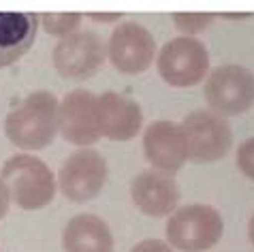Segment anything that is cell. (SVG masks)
Returning <instances> with one entry per match:
<instances>
[{
	"instance_id": "1",
	"label": "cell",
	"mask_w": 254,
	"mask_h": 252,
	"mask_svg": "<svg viewBox=\"0 0 254 252\" xmlns=\"http://www.w3.org/2000/svg\"><path fill=\"white\" fill-rule=\"evenodd\" d=\"M4 132L13 145L22 150H43L58 132V99L52 92L39 90L9 111Z\"/></svg>"
},
{
	"instance_id": "2",
	"label": "cell",
	"mask_w": 254,
	"mask_h": 252,
	"mask_svg": "<svg viewBox=\"0 0 254 252\" xmlns=\"http://www.w3.org/2000/svg\"><path fill=\"white\" fill-rule=\"evenodd\" d=\"M0 182L6 186L11 201L22 209H41L56 194L52 169L30 154H17L6 160L0 169Z\"/></svg>"
},
{
	"instance_id": "3",
	"label": "cell",
	"mask_w": 254,
	"mask_h": 252,
	"mask_svg": "<svg viewBox=\"0 0 254 252\" xmlns=\"http://www.w3.org/2000/svg\"><path fill=\"white\" fill-rule=\"evenodd\" d=\"M224 233V220L211 205L192 203L178 207L167 222L169 246L182 252H205L214 248Z\"/></svg>"
},
{
	"instance_id": "4",
	"label": "cell",
	"mask_w": 254,
	"mask_h": 252,
	"mask_svg": "<svg viewBox=\"0 0 254 252\" xmlns=\"http://www.w3.org/2000/svg\"><path fill=\"white\" fill-rule=\"evenodd\" d=\"M156 66L160 77L173 88H190L209 73V54L196 37H175L158 52Z\"/></svg>"
},
{
	"instance_id": "5",
	"label": "cell",
	"mask_w": 254,
	"mask_h": 252,
	"mask_svg": "<svg viewBox=\"0 0 254 252\" xmlns=\"http://www.w3.org/2000/svg\"><path fill=\"white\" fill-rule=\"evenodd\" d=\"M203 96L214 114L239 116L254 105V75L239 64L216 66L205 79Z\"/></svg>"
},
{
	"instance_id": "6",
	"label": "cell",
	"mask_w": 254,
	"mask_h": 252,
	"mask_svg": "<svg viewBox=\"0 0 254 252\" xmlns=\"http://www.w3.org/2000/svg\"><path fill=\"white\" fill-rule=\"evenodd\" d=\"M186 154L194 163H214L227 156L233 143V132L222 116L207 109H196L182 122Z\"/></svg>"
},
{
	"instance_id": "7",
	"label": "cell",
	"mask_w": 254,
	"mask_h": 252,
	"mask_svg": "<svg viewBox=\"0 0 254 252\" xmlns=\"http://www.w3.org/2000/svg\"><path fill=\"white\" fill-rule=\"evenodd\" d=\"M107 160L96 150L81 148L62 163L58 171V188L70 201H90L103 190L107 182Z\"/></svg>"
},
{
	"instance_id": "8",
	"label": "cell",
	"mask_w": 254,
	"mask_h": 252,
	"mask_svg": "<svg viewBox=\"0 0 254 252\" xmlns=\"http://www.w3.org/2000/svg\"><path fill=\"white\" fill-rule=\"evenodd\" d=\"M107 58V47L96 32L81 30L60 39L54 47V66L62 77L86 79L103 66Z\"/></svg>"
},
{
	"instance_id": "9",
	"label": "cell",
	"mask_w": 254,
	"mask_h": 252,
	"mask_svg": "<svg viewBox=\"0 0 254 252\" xmlns=\"http://www.w3.org/2000/svg\"><path fill=\"white\" fill-rule=\"evenodd\" d=\"M156 54L152 32L139 22H122L109 37L107 56L124 75H139L150 68Z\"/></svg>"
},
{
	"instance_id": "10",
	"label": "cell",
	"mask_w": 254,
	"mask_h": 252,
	"mask_svg": "<svg viewBox=\"0 0 254 252\" xmlns=\"http://www.w3.org/2000/svg\"><path fill=\"white\" fill-rule=\"evenodd\" d=\"M58 130L68 143L92 145L101 139L98 96L88 90H73L58 103Z\"/></svg>"
},
{
	"instance_id": "11",
	"label": "cell",
	"mask_w": 254,
	"mask_h": 252,
	"mask_svg": "<svg viewBox=\"0 0 254 252\" xmlns=\"http://www.w3.org/2000/svg\"><path fill=\"white\" fill-rule=\"evenodd\" d=\"M143 152L147 163L156 171H162L167 176L180 171L188 158L184 132L178 124L169 120H156L145 128Z\"/></svg>"
},
{
	"instance_id": "12",
	"label": "cell",
	"mask_w": 254,
	"mask_h": 252,
	"mask_svg": "<svg viewBox=\"0 0 254 252\" xmlns=\"http://www.w3.org/2000/svg\"><path fill=\"white\" fill-rule=\"evenodd\" d=\"M130 194L135 205L147 216L160 218L178 209L180 203V186L173 176H167L156 169H145L132 180Z\"/></svg>"
},
{
	"instance_id": "13",
	"label": "cell",
	"mask_w": 254,
	"mask_h": 252,
	"mask_svg": "<svg viewBox=\"0 0 254 252\" xmlns=\"http://www.w3.org/2000/svg\"><path fill=\"white\" fill-rule=\"evenodd\" d=\"M143 111L124 94L105 92L98 96V128L111 141H128L141 130Z\"/></svg>"
},
{
	"instance_id": "14",
	"label": "cell",
	"mask_w": 254,
	"mask_h": 252,
	"mask_svg": "<svg viewBox=\"0 0 254 252\" xmlns=\"http://www.w3.org/2000/svg\"><path fill=\"white\" fill-rule=\"evenodd\" d=\"M39 30V15L28 11H0V68L17 62L30 50Z\"/></svg>"
},
{
	"instance_id": "15",
	"label": "cell",
	"mask_w": 254,
	"mask_h": 252,
	"mask_svg": "<svg viewBox=\"0 0 254 252\" xmlns=\"http://www.w3.org/2000/svg\"><path fill=\"white\" fill-rule=\"evenodd\" d=\"M62 246L64 252H114V235L103 218L77 214L66 222Z\"/></svg>"
},
{
	"instance_id": "16",
	"label": "cell",
	"mask_w": 254,
	"mask_h": 252,
	"mask_svg": "<svg viewBox=\"0 0 254 252\" xmlns=\"http://www.w3.org/2000/svg\"><path fill=\"white\" fill-rule=\"evenodd\" d=\"M39 22L43 24L47 34L64 39L73 34L77 26L81 24V13H41Z\"/></svg>"
},
{
	"instance_id": "17",
	"label": "cell",
	"mask_w": 254,
	"mask_h": 252,
	"mask_svg": "<svg viewBox=\"0 0 254 252\" xmlns=\"http://www.w3.org/2000/svg\"><path fill=\"white\" fill-rule=\"evenodd\" d=\"M214 13H175V26L178 30L184 32V37H192V34L203 32L205 28L214 22Z\"/></svg>"
},
{
	"instance_id": "18",
	"label": "cell",
	"mask_w": 254,
	"mask_h": 252,
	"mask_svg": "<svg viewBox=\"0 0 254 252\" xmlns=\"http://www.w3.org/2000/svg\"><path fill=\"white\" fill-rule=\"evenodd\" d=\"M237 167L246 178L254 180V137L246 139L237 148Z\"/></svg>"
},
{
	"instance_id": "19",
	"label": "cell",
	"mask_w": 254,
	"mask_h": 252,
	"mask_svg": "<svg viewBox=\"0 0 254 252\" xmlns=\"http://www.w3.org/2000/svg\"><path fill=\"white\" fill-rule=\"evenodd\" d=\"M130 252H173V248L167 242H160V240H143Z\"/></svg>"
},
{
	"instance_id": "20",
	"label": "cell",
	"mask_w": 254,
	"mask_h": 252,
	"mask_svg": "<svg viewBox=\"0 0 254 252\" xmlns=\"http://www.w3.org/2000/svg\"><path fill=\"white\" fill-rule=\"evenodd\" d=\"M9 203H11V197H9V190H6V186L0 182V218L9 212Z\"/></svg>"
},
{
	"instance_id": "21",
	"label": "cell",
	"mask_w": 254,
	"mask_h": 252,
	"mask_svg": "<svg viewBox=\"0 0 254 252\" xmlns=\"http://www.w3.org/2000/svg\"><path fill=\"white\" fill-rule=\"evenodd\" d=\"M90 17L96 22H114V19L122 17V13H90Z\"/></svg>"
},
{
	"instance_id": "22",
	"label": "cell",
	"mask_w": 254,
	"mask_h": 252,
	"mask_svg": "<svg viewBox=\"0 0 254 252\" xmlns=\"http://www.w3.org/2000/svg\"><path fill=\"white\" fill-rule=\"evenodd\" d=\"M248 235H250V242H252V246H254V214H252L250 225H248Z\"/></svg>"
}]
</instances>
